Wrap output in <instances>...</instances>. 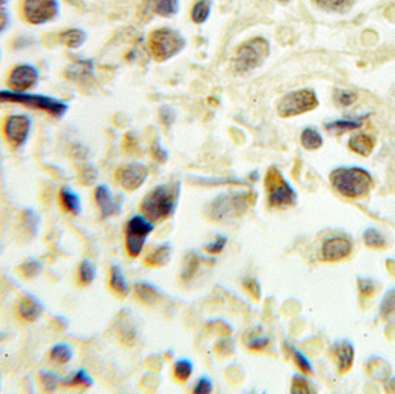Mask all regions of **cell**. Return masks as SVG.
Wrapping results in <instances>:
<instances>
[{
  "label": "cell",
  "instance_id": "obj_30",
  "mask_svg": "<svg viewBox=\"0 0 395 394\" xmlns=\"http://www.w3.org/2000/svg\"><path fill=\"white\" fill-rule=\"evenodd\" d=\"M63 385L68 387H82V388H89L93 386V378L88 375L87 371L84 369L77 370L72 376L62 382Z\"/></svg>",
  "mask_w": 395,
  "mask_h": 394
},
{
  "label": "cell",
  "instance_id": "obj_13",
  "mask_svg": "<svg viewBox=\"0 0 395 394\" xmlns=\"http://www.w3.org/2000/svg\"><path fill=\"white\" fill-rule=\"evenodd\" d=\"M148 168L139 162L125 164L116 170L115 181L126 191L134 192L147 181Z\"/></svg>",
  "mask_w": 395,
  "mask_h": 394
},
{
  "label": "cell",
  "instance_id": "obj_57",
  "mask_svg": "<svg viewBox=\"0 0 395 394\" xmlns=\"http://www.w3.org/2000/svg\"><path fill=\"white\" fill-rule=\"evenodd\" d=\"M0 57H1V51H0Z\"/></svg>",
  "mask_w": 395,
  "mask_h": 394
},
{
  "label": "cell",
  "instance_id": "obj_55",
  "mask_svg": "<svg viewBox=\"0 0 395 394\" xmlns=\"http://www.w3.org/2000/svg\"><path fill=\"white\" fill-rule=\"evenodd\" d=\"M10 3V0H0V8H5Z\"/></svg>",
  "mask_w": 395,
  "mask_h": 394
},
{
  "label": "cell",
  "instance_id": "obj_22",
  "mask_svg": "<svg viewBox=\"0 0 395 394\" xmlns=\"http://www.w3.org/2000/svg\"><path fill=\"white\" fill-rule=\"evenodd\" d=\"M170 259H172V245L165 243L154 249V251L148 253L145 257L144 262L149 267L160 269L167 265L170 262Z\"/></svg>",
  "mask_w": 395,
  "mask_h": 394
},
{
  "label": "cell",
  "instance_id": "obj_33",
  "mask_svg": "<svg viewBox=\"0 0 395 394\" xmlns=\"http://www.w3.org/2000/svg\"><path fill=\"white\" fill-rule=\"evenodd\" d=\"M95 276H96V269L93 262L87 259L80 262L77 269V280L81 286H89L94 281Z\"/></svg>",
  "mask_w": 395,
  "mask_h": 394
},
{
  "label": "cell",
  "instance_id": "obj_39",
  "mask_svg": "<svg viewBox=\"0 0 395 394\" xmlns=\"http://www.w3.org/2000/svg\"><path fill=\"white\" fill-rule=\"evenodd\" d=\"M357 285H358V292H360V295L367 297V298L374 297L379 292V287H378L376 281L372 279L360 278L357 280Z\"/></svg>",
  "mask_w": 395,
  "mask_h": 394
},
{
  "label": "cell",
  "instance_id": "obj_58",
  "mask_svg": "<svg viewBox=\"0 0 395 394\" xmlns=\"http://www.w3.org/2000/svg\"><path fill=\"white\" fill-rule=\"evenodd\" d=\"M68 1H73V0H68Z\"/></svg>",
  "mask_w": 395,
  "mask_h": 394
},
{
  "label": "cell",
  "instance_id": "obj_49",
  "mask_svg": "<svg viewBox=\"0 0 395 394\" xmlns=\"http://www.w3.org/2000/svg\"><path fill=\"white\" fill-rule=\"evenodd\" d=\"M213 391V383L210 378L203 377L198 380L196 387H194V393L198 394H208Z\"/></svg>",
  "mask_w": 395,
  "mask_h": 394
},
{
  "label": "cell",
  "instance_id": "obj_17",
  "mask_svg": "<svg viewBox=\"0 0 395 394\" xmlns=\"http://www.w3.org/2000/svg\"><path fill=\"white\" fill-rule=\"evenodd\" d=\"M44 307L37 297L26 295L19 301L17 314L18 317L27 324H34L36 321H39V318L42 317Z\"/></svg>",
  "mask_w": 395,
  "mask_h": 394
},
{
  "label": "cell",
  "instance_id": "obj_51",
  "mask_svg": "<svg viewBox=\"0 0 395 394\" xmlns=\"http://www.w3.org/2000/svg\"><path fill=\"white\" fill-rule=\"evenodd\" d=\"M356 101L357 94L356 93H353V91H340V94L338 95V102L342 107H349V105H353Z\"/></svg>",
  "mask_w": 395,
  "mask_h": 394
},
{
  "label": "cell",
  "instance_id": "obj_28",
  "mask_svg": "<svg viewBox=\"0 0 395 394\" xmlns=\"http://www.w3.org/2000/svg\"><path fill=\"white\" fill-rule=\"evenodd\" d=\"M380 317L385 323L395 324V288L388 290L381 301L379 309Z\"/></svg>",
  "mask_w": 395,
  "mask_h": 394
},
{
  "label": "cell",
  "instance_id": "obj_11",
  "mask_svg": "<svg viewBox=\"0 0 395 394\" xmlns=\"http://www.w3.org/2000/svg\"><path fill=\"white\" fill-rule=\"evenodd\" d=\"M33 119L27 114H12L5 118L3 134L10 146L19 150L28 143L32 134Z\"/></svg>",
  "mask_w": 395,
  "mask_h": 394
},
{
  "label": "cell",
  "instance_id": "obj_4",
  "mask_svg": "<svg viewBox=\"0 0 395 394\" xmlns=\"http://www.w3.org/2000/svg\"><path fill=\"white\" fill-rule=\"evenodd\" d=\"M255 195L252 192L223 193L217 197L207 208L210 220L223 222L245 213L248 206L255 204Z\"/></svg>",
  "mask_w": 395,
  "mask_h": 394
},
{
  "label": "cell",
  "instance_id": "obj_3",
  "mask_svg": "<svg viewBox=\"0 0 395 394\" xmlns=\"http://www.w3.org/2000/svg\"><path fill=\"white\" fill-rule=\"evenodd\" d=\"M329 179L340 195L350 199L367 197L374 186L370 172L360 167L336 168L329 174Z\"/></svg>",
  "mask_w": 395,
  "mask_h": 394
},
{
  "label": "cell",
  "instance_id": "obj_41",
  "mask_svg": "<svg viewBox=\"0 0 395 394\" xmlns=\"http://www.w3.org/2000/svg\"><path fill=\"white\" fill-rule=\"evenodd\" d=\"M311 386L309 380L301 375H295L291 383V393L308 394L311 393Z\"/></svg>",
  "mask_w": 395,
  "mask_h": 394
},
{
  "label": "cell",
  "instance_id": "obj_50",
  "mask_svg": "<svg viewBox=\"0 0 395 394\" xmlns=\"http://www.w3.org/2000/svg\"><path fill=\"white\" fill-rule=\"evenodd\" d=\"M160 118L165 126L172 125V123L175 122L176 119L175 111L170 107L165 105L160 109Z\"/></svg>",
  "mask_w": 395,
  "mask_h": 394
},
{
  "label": "cell",
  "instance_id": "obj_26",
  "mask_svg": "<svg viewBox=\"0 0 395 394\" xmlns=\"http://www.w3.org/2000/svg\"><path fill=\"white\" fill-rule=\"evenodd\" d=\"M73 348L68 343H65V342L56 343L50 349V359L53 363L59 364V366H65L67 363H70L71 359H73Z\"/></svg>",
  "mask_w": 395,
  "mask_h": 394
},
{
  "label": "cell",
  "instance_id": "obj_15",
  "mask_svg": "<svg viewBox=\"0 0 395 394\" xmlns=\"http://www.w3.org/2000/svg\"><path fill=\"white\" fill-rule=\"evenodd\" d=\"M331 355L333 362L336 363V369L341 375L349 373L355 359V348L349 340L342 339L334 342L331 348Z\"/></svg>",
  "mask_w": 395,
  "mask_h": 394
},
{
  "label": "cell",
  "instance_id": "obj_37",
  "mask_svg": "<svg viewBox=\"0 0 395 394\" xmlns=\"http://www.w3.org/2000/svg\"><path fill=\"white\" fill-rule=\"evenodd\" d=\"M193 364L189 359H181L176 363L174 368V376L178 382H186L190 377L192 376Z\"/></svg>",
  "mask_w": 395,
  "mask_h": 394
},
{
  "label": "cell",
  "instance_id": "obj_31",
  "mask_svg": "<svg viewBox=\"0 0 395 394\" xmlns=\"http://www.w3.org/2000/svg\"><path fill=\"white\" fill-rule=\"evenodd\" d=\"M363 241L364 244L367 245V248L374 249V250L385 249L387 244L380 231L374 229V228H369L364 231Z\"/></svg>",
  "mask_w": 395,
  "mask_h": 394
},
{
  "label": "cell",
  "instance_id": "obj_34",
  "mask_svg": "<svg viewBox=\"0 0 395 394\" xmlns=\"http://www.w3.org/2000/svg\"><path fill=\"white\" fill-rule=\"evenodd\" d=\"M179 11L178 0H156L155 1V12L156 15L163 18H172Z\"/></svg>",
  "mask_w": 395,
  "mask_h": 394
},
{
  "label": "cell",
  "instance_id": "obj_43",
  "mask_svg": "<svg viewBox=\"0 0 395 394\" xmlns=\"http://www.w3.org/2000/svg\"><path fill=\"white\" fill-rule=\"evenodd\" d=\"M315 3L326 11L340 12L348 6L350 0H315Z\"/></svg>",
  "mask_w": 395,
  "mask_h": 394
},
{
  "label": "cell",
  "instance_id": "obj_53",
  "mask_svg": "<svg viewBox=\"0 0 395 394\" xmlns=\"http://www.w3.org/2000/svg\"><path fill=\"white\" fill-rule=\"evenodd\" d=\"M151 152L155 160L160 163H165V161L168 160V152L165 148H162L161 145L158 143H155L153 145Z\"/></svg>",
  "mask_w": 395,
  "mask_h": 394
},
{
  "label": "cell",
  "instance_id": "obj_56",
  "mask_svg": "<svg viewBox=\"0 0 395 394\" xmlns=\"http://www.w3.org/2000/svg\"><path fill=\"white\" fill-rule=\"evenodd\" d=\"M280 1H282V3H287L289 0H280Z\"/></svg>",
  "mask_w": 395,
  "mask_h": 394
},
{
  "label": "cell",
  "instance_id": "obj_5",
  "mask_svg": "<svg viewBox=\"0 0 395 394\" xmlns=\"http://www.w3.org/2000/svg\"><path fill=\"white\" fill-rule=\"evenodd\" d=\"M185 39L175 29H156L148 37V46L156 62H165L181 53L185 46Z\"/></svg>",
  "mask_w": 395,
  "mask_h": 394
},
{
  "label": "cell",
  "instance_id": "obj_20",
  "mask_svg": "<svg viewBox=\"0 0 395 394\" xmlns=\"http://www.w3.org/2000/svg\"><path fill=\"white\" fill-rule=\"evenodd\" d=\"M60 206L67 214H71L73 217L80 215L82 212V204H81L80 197L77 192L73 191L68 186H63L59 191Z\"/></svg>",
  "mask_w": 395,
  "mask_h": 394
},
{
  "label": "cell",
  "instance_id": "obj_19",
  "mask_svg": "<svg viewBox=\"0 0 395 394\" xmlns=\"http://www.w3.org/2000/svg\"><path fill=\"white\" fill-rule=\"evenodd\" d=\"M376 145H377L376 138L367 133H357L350 138L349 143H348V146L353 153L364 157L370 156L376 148Z\"/></svg>",
  "mask_w": 395,
  "mask_h": 394
},
{
  "label": "cell",
  "instance_id": "obj_23",
  "mask_svg": "<svg viewBox=\"0 0 395 394\" xmlns=\"http://www.w3.org/2000/svg\"><path fill=\"white\" fill-rule=\"evenodd\" d=\"M367 373L374 380L386 382L391 376V366L386 359L374 356L367 362Z\"/></svg>",
  "mask_w": 395,
  "mask_h": 394
},
{
  "label": "cell",
  "instance_id": "obj_8",
  "mask_svg": "<svg viewBox=\"0 0 395 394\" xmlns=\"http://www.w3.org/2000/svg\"><path fill=\"white\" fill-rule=\"evenodd\" d=\"M319 105L318 98L311 89H300L284 95L277 103V114L282 118H291L315 110Z\"/></svg>",
  "mask_w": 395,
  "mask_h": 394
},
{
  "label": "cell",
  "instance_id": "obj_44",
  "mask_svg": "<svg viewBox=\"0 0 395 394\" xmlns=\"http://www.w3.org/2000/svg\"><path fill=\"white\" fill-rule=\"evenodd\" d=\"M243 286L252 297H255V300H260L261 287L258 280H255V278H248V279L243 280Z\"/></svg>",
  "mask_w": 395,
  "mask_h": 394
},
{
  "label": "cell",
  "instance_id": "obj_16",
  "mask_svg": "<svg viewBox=\"0 0 395 394\" xmlns=\"http://www.w3.org/2000/svg\"><path fill=\"white\" fill-rule=\"evenodd\" d=\"M94 197L102 217L107 219L122 212V204L116 199L111 190L107 185H98V188H95Z\"/></svg>",
  "mask_w": 395,
  "mask_h": 394
},
{
  "label": "cell",
  "instance_id": "obj_35",
  "mask_svg": "<svg viewBox=\"0 0 395 394\" xmlns=\"http://www.w3.org/2000/svg\"><path fill=\"white\" fill-rule=\"evenodd\" d=\"M19 271H20L21 276L25 279H35L42 273L43 266L36 259H28V260H25L21 265L19 266Z\"/></svg>",
  "mask_w": 395,
  "mask_h": 394
},
{
  "label": "cell",
  "instance_id": "obj_36",
  "mask_svg": "<svg viewBox=\"0 0 395 394\" xmlns=\"http://www.w3.org/2000/svg\"><path fill=\"white\" fill-rule=\"evenodd\" d=\"M210 15V0H199L194 8H193L192 17L193 22H196L198 25L203 24L206 21Z\"/></svg>",
  "mask_w": 395,
  "mask_h": 394
},
{
  "label": "cell",
  "instance_id": "obj_14",
  "mask_svg": "<svg viewBox=\"0 0 395 394\" xmlns=\"http://www.w3.org/2000/svg\"><path fill=\"white\" fill-rule=\"evenodd\" d=\"M353 251V244L348 238L334 236L322 243V259L326 262H341Z\"/></svg>",
  "mask_w": 395,
  "mask_h": 394
},
{
  "label": "cell",
  "instance_id": "obj_54",
  "mask_svg": "<svg viewBox=\"0 0 395 394\" xmlns=\"http://www.w3.org/2000/svg\"><path fill=\"white\" fill-rule=\"evenodd\" d=\"M385 390L389 393H395V376L393 378H388L385 384Z\"/></svg>",
  "mask_w": 395,
  "mask_h": 394
},
{
  "label": "cell",
  "instance_id": "obj_48",
  "mask_svg": "<svg viewBox=\"0 0 395 394\" xmlns=\"http://www.w3.org/2000/svg\"><path fill=\"white\" fill-rule=\"evenodd\" d=\"M270 338L267 337H259V338L252 339L251 341L248 343V348L255 352H261L264 349L267 348V346L270 345Z\"/></svg>",
  "mask_w": 395,
  "mask_h": 394
},
{
  "label": "cell",
  "instance_id": "obj_1",
  "mask_svg": "<svg viewBox=\"0 0 395 394\" xmlns=\"http://www.w3.org/2000/svg\"><path fill=\"white\" fill-rule=\"evenodd\" d=\"M179 190L178 183L158 185L153 188L141 202L139 207L141 214L153 224L167 220L177 208Z\"/></svg>",
  "mask_w": 395,
  "mask_h": 394
},
{
  "label": "cell",
  "instance_id": "obj_25",
  "mask_svg": "<svg viewBox=\"0 0 395 394\" xmlns=\"http://www.w3.org/2000/svg\"><path fill=\"white\" fill-rule=\"evenodd\" d=\"M110 288L120 297H126L129 294V283L119 266H112L110 272Z\"/></svg>",
  "mask_w": 395,
  "mask_h": 394
},
{
  "label": "cell",
  "instance_id": "obj_24",
  "mask_svg": "<svg viewBox=\"0 0 395 394\" xmlns=\"http://www.w3.org/2000/svg\"><path fill=\"white\" fill-rule=\"evenodd\" d=\"M134 293L138 300L147 305H154L161 298V294L158 288L149 283H138L134 286Z\"/></svg>",
  "mask_w": 395,
  "mask_h": 394
},
{
  "label": "cell",
  "instance_id": "obj_29",
  "mask_svg": "<svg viewBox=\"0 0 395 394\" xmlns=\"http://www.w3.org/2000/svg\"><path fill=\"white\" fill-rule=\"evenodd\" d=\"M301 143L305 150H317L324 145V139H322V134L318 131H315V129H311V127H308V129H305L302 132Z\"/></svg>",
  "mask_w": 395,
  "mask_h": 394
},
{
  "label": "cell",
  "instance_id": "obj_2",
  "mask_svg": "<svg viewBox=\"0 0 395 394\" xmlns=\"http://www.w3.org/2000/svg\"><path fill=\"white\" fill-rule=\"evenodd\" d=\"M0 105H19L25 108L44 112L53 118H63L68 111V105L59 98L33 91L0 89Z\"/></svg>",
  "mask_w": 395,
  "mask_h": 394
},
{
  "label": "cell",
  "instance_id": "obj_40",
  "mask_svg": "<svg viewBox=\"0 0 395 394\" xmlns=\"http://www.w3.org/2000/svg\"><path fill=\"white\" fill-rule=\"evenodd\" d=\"M22 224L25 226V231L27 234L35 235L37 233V214L33 210H26L22 214Z\"/></svg>",
  "mask_w": 395,
  "mask_h": 394
},
{
  "label": "cell",
  "instance_id": "obj_12",
  "mask_svg": "<svg viewBox=\"0 0 395 394\" xmlns=\"http://www.w3.org/2000/svg\"><path fill=\"white\" fill-rule=\"evenodd\" d=\"M41 80L39 69L29 63L18 64L8 74V89L15 91H32Z\"/></svg>",
  "mask_w": 395,
  "mask_h": 394
},
{
  "label": "cell",
  "instance_id": "obj_21",
  "mask_svg": "<svg viewBox=\"0 0 395 394\" xmlns=\"http://www.w3.org/2000/svg\"><path fill=\"white\" fill-rule=\"evenodd\" d=\"M58 41L60 44L71 50L80 49L87 41V34L82 29H65L58 34Z\"/></svg>",
  "mask_w": 395,
  "mask_h": 394
},
{
  "label": "cell",
  "instance_id": "obj_18",
  "mask_svg": "<svg viewBox=\"0 0 395 394\" xmlns=\"http://www.w3.org/2000/svg\"><path fill=\"white\" fill-rule=\"evenodd\" d=\"M65 74L73 82H86L94 77V64L91 60H79L67 67Z\"/></svg>",
  "mask_w": 395,
  "mask_h": 394
},
{
  "label": "cell",
  "instance_id": "obj_52",
  "mask_svg": "<svg viewBox=\"0 0 395 394\" xmlns=\"http://www.w3.org/2000/svg\"><path fill=\"white\" fill-rule=\"evenodd\" d=\"M11 15L5 8H0V35H3L11 26Z\"/></svg>",
  "mask_w": 395,
  "mask_h": 394
},
{
  "label": "cell",
  "instance_id": "obj_42",
  "mask_svg": "<svg viewBox=\"0 0 395 394\" xmlns=\"http://www.w3.org/2000/svg\"><path fill=\"white\" fill-rule=\"evenodd\" d=\"M362 126L360 120H336V122L326 124V129L329 131H348V129H356Z\"/></svg>",
  "mask_w": 395,
  "mask_h": 394
},
{
  "label": "cell",
  "instance_id": "obj_27",
  "mask_svg": "<svg viewBox=\"0 0 395 394\" xmlns=\"http://www.w3.org/2000/svg\"><path fill=\"white\" fill-rule=\"evenodd\" d=\"M199 255H196V252H189L187 255L184 257L182 265V272H181V279L184 283H189L191 280L196 276V272L200 267Z\"/></svg>",
  "mask_w": 395,
  "mask_h": 394
},
{
  "label": "cell",
  "instance_id": "obj_46",
  "mask_svg": "<svg viewBox=\"0 0 395 394\" xmlns=\"http://www.w3.org/2000/svg\"><path fill=\"white\" fill-rule=\"evenodd\" d=\"M98 179V170L93 165H86L82 169L80 174V181L82 184L91 185L94 184L95 181Z\"/></svg>",
  "mask_w": 395,
  "mask_h": 394
},
{
  "label": "cell",
  "instance_id": "obj_10",
  "mask_svg": "<svg viewBox=\"0 0 395 394\" xmlns=\"http://www.w3.org/2000/svg\"><path fill=\"white\" fill-rule=\"evenodd\" d=\"M154 229V224L143 214L136 215L127 222L125 228V245L129 257L137 258L140 256L148 236Z\"/></svg>",
  "mask_w": 395,
  "mask_h": 394
},
{
  "label": "cell",
  "instance_id": "obj_6",
  "mask_svg": "<svg viewBox=\"0 0 395 394\" xmlns=\"http://www.w3.org/2000/svg\"><path fill=\"white\" fill-rule=\"evenodd\" d=\"M270 43L262 37H255L238 46L235 69L239 74L248 73L261 66L270 56Z\"/></svg>",
  "mask_w": 395,
  "mask_h": 394
},
{
  "label": "cell",
  "instance_id": "obj_45",
  "mask_svg": "<svg viewBox=\"0 0 395 394\" xmlns=\"http://www.w3.org/2000/svg\"><path fill=\"white\" fill-rule=\"evenodd\" d=\"M228 238L222 235H217V238L212 243L206 245V251L210 255H217L223 251L224 247L227 245Z\"/></svg>",
  "mask_w": 395,
  "mask_h": 394
},
{
  "label": "cell",
  "instance_id": "obj_47",
  "mask_svg": "<svg viewBox=\"0 0 395 394\" xmlns=\"http://www.w3.org/2000/svg\"><path fill=\"white\" fill-rule=\"evenodd\" d=\"M196 183H199V184L203 185H219V184H238L241 185L244 184L243 181H238V179H232V178H198L196 179Z\"/></svg>",
  "mask_w": 395,
  "mask_h": 394
},
{
  "label": "cell",
  "instance_id": "obj_38",
  "mask_svg": "<svg viewBox=\"0 0 395 394\" xmlns=\"http://www.w3.org/2000/svg\"><path fill=\"white\" fill-rule=\"evenodd\" d=\"M291 349L293 350L291 352H293L295 364L297 366L298 369L301 370V373H304V375H312L313 368H312L311 362L309 361L308 357L294 347H291Z\"/></svg>",
  "mask_w": 395,
  "mask_h": 394
},
{
  "label": "cell",
  "instance_id": "obj_7",
  "mask_svg": "<svg viewBox=\"0 0 395 394\" xmlns=\"http://www.w3.org/2000/svg\"><path fill=\"white\" fill-rule=\"evenodd\" d=\"M265 188L270 207L286 208L296 205L297 195L277 168L272 167L267 171Z\"/></svg>",
  "mask_w": 395,
  "mask_h": 394
},
{
  "label": "cell",
  "instance_id": "obj_32",
  "mask_svg": "<svg viewBox=\"0 0 395 394\" xmlns=\"http://www.w3.org/2000/svg\"><path fill=\"white\" fill-rule=\"evenodd\" d=\"M39 379L43 390L49 392V393L55 392L62 383L60 377L50 370H41L39 373Z\"/></svg>",
  "mask_w": 395,
  "mask_h": 394
},
{
  "label": "cell",
  "instance_id": "obj_9",
  "mask_svg": "<svg viewBox=\"0 0 395 394\" xmlns=\"http://www.w3.org/2000/svg\"><path fill=\"white\" fill-rule=\"evenodd\" d=\"M60 15L59 0H22V19L30 26H46Z\"/></svg>",
  "mask_w": 395,
  "mask_h": 394
}]
</instances>
